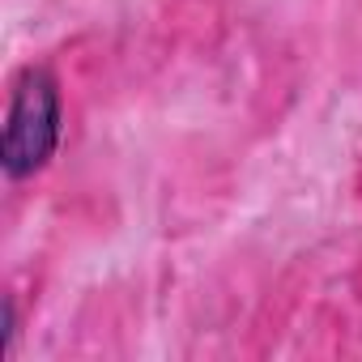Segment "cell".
<instances>
[{
	"label": "cell",
	"instance_id": "cell-1",
	"mask_svg": "<svg viewBox=\"0 0 362 362\" xmlns=\"http://www.w3.org/2000/svg\"><path fill=\"white\" fill-rule=\"evenodd\" d=\"M64 132V103L60 81L43 64H26L9 86L5 136H0V166L9 179H26L43 170Z\"/></svg>",
	"mask_w": 362,
	"mask_h": 362
},
{
	"label": "cell",
	"instance_id": "cell-2",
	"mask_svg": "<svg viewBox=\"0 0 362 362\" xmlns=\"http://www.w3.org/2000/svg\"><path fill=\"white\" fill-rule=\"evenodd\" d=\"M358 197H362V166H358Z\"/></svg>",
	"mask_w": 362,
	"mask_h": 362
}]
</instances>
